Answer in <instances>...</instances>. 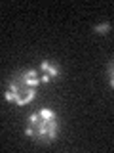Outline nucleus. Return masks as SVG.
Instances as JSON below:
<instances>
[{
	"label": "nucleus",
	"instance_id": "f257e3e1",
	"mask_svg": "<svg viewBox=\"0 0 114 153\" xmlns=\"http://www.w3.org/2000/svg\"><path fill=\"white\" fill-rule=\"evenodd\" d=\"M38 84H42L40 71H36V69L19 71V73L10 76L4 98L8 102L17 103V105H27L36 98V86Z\"/></svg>",
	"mask_w": 114,
	"mask_h": 153
},
{
	"label": "nucleus",
	"instance_id": "20e7f679",
	"mask_svg": "<svg viewBox=\"0 0 114 153\" xmlns=\"http://www.w3.org/2000/svg\"><path fill=\"white\" fill-rule=\"evenodd\" d=\"M110 21H103V23H99V25H95L93 27V33H97V35H104V33H108L110 31Z\"/></svg>",
	"mask_w": 114,
	"mask_h": 153
},
{
	"label": "nucleus",
	"instance_id": "39448f33",
	"mask_svg": "<svg viewBox=\"0 0 114 153\" xmlns=\"http://www.w3.org/2000/svg\"><path fill=\"white\" fill-rule=\"evenodd\" d=\"M107 71H108V82H110V86L114 88V57H112L110 61H108Z\"/></svg>",
	"mask_w": 114,
	"mask_h": 153
},
{
	"label": "nucleus",
	"instance_id": "f03ea898",
	"mask_svg": "<svg viewBox=\"0 0 114 153\" xmlns=\"http://www.w3.org/2000/svg\"><path fill=\"white\" fill-rule=\"evenodd\" d=\"M59 132V119L53 109L42 107L40 111H34L27 121L25 134L38 143H51L55 142Z\"/></svg>",
	"mask_w": 114,
	"mask_h": 153
},
{
	"label": "nucleus",
	"instance_id": "7ed1b4c3",
	"mask_svg": "<svg viewBox=\"0 0 114 153\" xmlns=\"http://www.w3.org/2000/svg\"><path fill=\"white\" fill-rule=\"evenodd\" d=\"M59 73H61V69H59V65H57L55 61L44 59L40 63V79H42V82H50V80L57 79Z\"/></svg>",
	"mask_w": 114,
	"mask_h": 153
}]
</instances>
